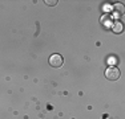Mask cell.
Wrapping results in <instances>:
<instances>
[{"label":"cell","instance_id":"obj_5","mask_svg":"<svg viewBox=\"0 0 125 119\" xmlns=\"http://www.w3.org/2000/svg\"><path fill=\"white\" fill-rule=\"evenodd\" d=\"M44 3H45L47 5H49V7H53V5L57 4V0H45Z\"/></svg>","mask_w":125,"mask_h":119},{"label":"cell","instance_id":"obj_6","mask_svg":"<svg viewBox=\"0 0 125 119\" xmlns=\"http://www.w3.org/2000/svg\"><path fill=\"white\" fill-rule=\"evenodd\" d=\"M115 9H118L120 12H123V5H121V4H117V5H115Z\"/></svg>","mask_w":125,"mask_h":119},{"label":"cell","instance_id":"obj_2","mask_svg":"<svg viewBox=\"0 0 125 119\" xmlns=\"http://www.w3.org/2000/svg\"><path fill=\"white\" fill-rule=\"evenodd\" d=\"M49 64H51V66H53V68H60L61 65L64 64V58H62V56L55 53V54H52L49 57Z\"/></svg>","mask_w":125,"mask_h":119},{"label":"cell","instance_id":"obj_4","mask_svg":"<svg viewBox=\"0 0 125 119\" xmlns=\"http://www.w3.org/2000/svg\"><path fill=\"white\" fill-rule=\"evenodd\" d=\"M101 21H103V23H108V24H106V26H109V25H111V19H109V16H106V15H104V16L103 17H101Z\"/></svg>","mask_w":125,"mask_h":119},{"label":"cell","instance_id":"obj_1","mask_svg":"<svg viewBox=\"0 0 125 119\" xmlns=\"http://www.w3.org/2000/svg\"><path fill=\"white\" fill-rule=\"evenodd\" d=\"M120 74H121L120 70L116 66H109V68H106V70H105V77L109 81H117V79L120 78Z\"/></svg>","mask_w":125,"mask_h":119},{"label":"cell","instance_id":"obj_3","mask_svg":"<svg viewBox=\"0 0 125 119\" xmlns=\"http://www.w3.org/2000/svg\"><path fill=\"white\" fill-rule=\"evenodd\" d=\"M112 29L116 32V33H121V32H123V24H121L120 21L112 23Z\"/></svg>","mask_w":125,"mask_h":119}]
</instances>
